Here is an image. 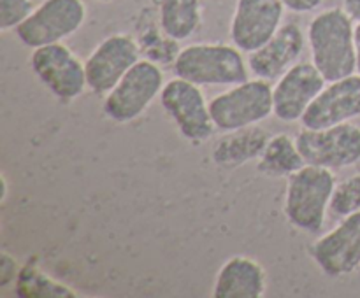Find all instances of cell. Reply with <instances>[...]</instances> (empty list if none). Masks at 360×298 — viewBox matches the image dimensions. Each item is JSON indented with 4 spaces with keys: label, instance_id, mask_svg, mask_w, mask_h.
<instances>
[{
    "label": "cell",
    "instance_id": "cell-1",
    "mask_svg": "<svg viewBox=\"0 0 360 298\" xmlns=\"http://www.w3.org/2000/svg\"><path fill=\"white\" fill-rule=\"evenodd\" d=\"M311 62L327 83L357 74L355 25L343 7H330L311 20L308 27Z\"/></svg>",
    "mask_w": 360,
    "mask_h": 298
},
{
    "label": "cell",
    "instance_id": "cell-2",
    "mask_svg": "<svg viewBox=\"0 0 360 298\" xmlns=\"http://www.w3.org/2000/svg\"><path fill=\"white\" fill-rule=\"evenodd\" d=\"M336 184L334 170L316 165L306 163L288 175L285 216L290 224L308 233L322 230Z\"/></svg>",
    "mask_w": 360,
    "mask_h": 298
},
{
    "label": "cell",
    "instance_id": "cell-3",
    "mask_svg": "<svg viewBox=\"0 0 360 298\" xmlns=\"http://www.w3.org/2000/svg\"><path fill=\"white\" fill-rule=\"evenodd\" d=\"M241 49L229 44H192L174 60V74L199 86H234L250 79Z\"/></svg>",
    "mask_w": 360,
    "mask_h": 298
},
{
    "label": "cell",
    "instance_id": "cell-4",
    "mask_svg": "<svg viewBox=\"0 0 360 298\" xmlns=\"http://www.w3.org/2000/svg\"><path fill=\"white\" fill-rule=\"evenodd\" d=\"M211 119L221 132H236L259 125L274 112L273 86L266 79L234 84L210 102Z\"/></svg>",
    "mask_w": 360,
    "mask_h": 298
},
{
    "label": "cell",
    "instance_id": "cell-5",
    "mask_svg": "<svg viewBox=\"0 0 360 298\" xmlns=\"http://www.w3.org/2000/svg\"><path fill=\"white\" fill-rule=\"evenodd\" d=\"M165 86L164 72L157 63L139 60L104 97V114L111 121L130 123L139 118Z\"/></svg>",
    "mask_w": 360,
    "mask_h": 298
},
{
    "label": "cell",
    "instance_id": "cell-6",
    "mask_svg": "<svg viewBox=\"0 0 360 298\" xmlns=\"http://www.w3.org/2000/svg\"><path fill=\"white\" fill-rule=\"evenodd\" d=\"M308 165L341 170L360 161V126L341 123L329 128H302L295 137Z\"/></svg>",
    "mask_w": 360,
    "mask_h": 298
},
{
    "label": "cell",
    "instance_id": "cell-7",
    "mask_svg": "<svg viewBox=\"0 0 360 298\" xmlns=\"http://www.w3.org/2000/svg\"><path fill=\"white\" fill-rule=\"evenodd\" d=\"M84 20L83 0H44L14 32L25 46L35 49L70 37L83 27Z\"/></svg>",
    "mask_w": 360,
    "mask_h": 298
},
{
    "label": "cell",
    "instance_id": "cell-8",
    "mask_svg": "<svg viewBox=\"0 0 360 298\" xmlns=\"http://www.w3.org/2000/svg\"><path fill=\"white\" fill-rule=\"evenodd\" d=\"M160 104L165 114L174 121L179 133L190 142H204L214 132L210 102L199 84L176 76L165 83L160 93Z\"/></svg>",
    "mask_w": 360,
    "mask_h": 298
},
{
    "label": "cell",
    "instance_id": "cell-9",
    "mask_svg": "<svg viewBox=\"0 0 360 298\" xmlns=\"http://www.w3.org/2000/svg\"><path fill=\"white\" fill-rule=\"evenodd\" d=\"M30 65L39 81L63 102L81 97L88 88L84 63L62 42L35 48Z\"/></svg>",
    "mask_w": 360,
    "mask_h": 298
},
{
    "label": "cell",
    "instance_id": "cell-10",
    "mask_svg": "<svg viewBox=\"0 0 360 298\" xmlns=\"http://www.w3.org/2000/svg\"><path fill=\"white\" fill-rule=\"evenodd\" d=\"M139 60V46L132 35H109L84 62L88 90L105 97Z\"/></svg>",
    "mask_w": 360,
    "mask_h": 298
},
{
    "label": "cell",
    "instance_id": "cell-11",
    "mask_svg": "<svg viewBox=\"0 0 360 298\" xmlns=\"http://www.w3.org/2000/svg\"><path fill=\"white\" fill-rule=\"evenodd\" d=\"M287 7L281 0H238L231 21L232 44L243 53H253L281 28Z\"/></svg>",
    "mask_w": 360,
    "mask_h": 298
},
{
    "label": "cell",
    "instance_id": "cell-12",
    "mask_svg": "<svg viewBox=\"0 0 360 298\" xmlns=\"http://www.w3.org/2000/svg\"><path fill=\"white\" fill-rule=\"evenodd\" d=\"M311 258L323 273L341 277L360 266V210L345 216L338 226L311 245Z\"/></svg>",
    "mask_w": 360,
    "mask_h": 298
},
{
    "label": "cell",
    "instance_id": "cell-13",
    "mask_svg": "<svg viewBox=\"0 0 360 298\" xmlns=\"http://www.w3.org/2000/svg\"><path fill=\"white\" fill-rule=\"evenodd\" d=\"M326 84V77L315 63L297 62L273 86V114L285 123L301 121Z\"/></svg>",
    "mask_w": 360,
    "mask_h": 298
},
{
    "label": "cell",
    "instance_id": "cell-14",
    "mask_svg": "<svg viewBox=\"0 0 360 298\" xmlns=\"http://www.w3.org/2000/svg\"><path fill=\"white\" fill-rule=\"evenodd\" d=\"M360 116V76L343 77L326 84L301 119L302 128H329Z\"/></svg>",
    "mask_w": 360,
    "mask_h": 298
},
{
    "label": "cell",
    "instance_id": "cell-15",
    "mask_svg": "<svg viewBox=\"0 0 360 298\" xmlns=\"http://www.w3.org/2000/svg\"><path fill=\"white\" fill-rule=\"evenodd\" d=\"M304 34L297 25H281L280 30L267 44L250 53V70L259 79H280L290 67L299 62L302 51H304Z\"/></svg>",
    "mask_w": 360,
    "mask_h": 298
},
{
    "label": "cell",
    "instance_id": "cell-16",
    "mask_svg": "<svg viewBox=\"0 0 360 298\" xmlns=\"http://www.w3.org/2000/svg\"><path fill=\"white\" fill-rule=\"evenodd\" d=\"M267 290L266 270L248 256H232L218 270L213 298H262Z\"/></svg>",
    "mask_w": 360,
    "mask_h": 298
},
{
    "label": "cell",
    "instance_id": "cell-17",
    "mask_svg": "<svg viewBox=\"0 0 360 298\" xmlns=\"http://www.w3.org/2000/svg\"><path fill=\"white\" fill-rule=\"evenodd\" d=\"M267 140H269V133L257 126L227 132V135L221 137L214 144L211 156L218 167H239L253 158H259Z\"/></svg>",
    "mask_w": 360,
    "mask_h": 298
},
{
    "label": "cell",
    "instance_id": "cell-18",
    "mask_svg": "<svg viewBox=\"0 0 360 298\" xmlns=\"http://www.w3.org/2000/svg\"><path fill=\"white\" fill-rule=\"evenodd\" d=\"M158 20L169 39L185 41L200 25V0H158Z\"/></svg>",
    "mask_w": 360,
    "mask_h": 298
},
{
    "label": "cell",
    "instance_id": "cell-19",
    "mask_svg": "<svg viewBox=\"0 0 360 298\" xmlns=\"http://www.w3.org/2000/svg\"><path fill=\"white\" fill-rule=\"evenodd\" d=\"M304 165L306 161L295 144V139L288 137L287 133L269 137L259 156V170L271 177H281V175L288 177Z\"/></svg>",
    "mask_w": 360,
    "mask_h": 298
},
{
    "label": "cell",
    "instance_id": "cell-20",
    "mask_svg": "<svg viewBox=\"0 0 360 298\" xmlns=\"http://www.w3.org/2000/svg\"><path fill=\"white\" fill-rule=\"evenodd\" d=\"M329 209L334 216L340 217L360 210V174L338 182Z\"/></svg>",
    "mask_w": 360,
    "mask_h": 298
},
{
    "label": "cell",
    "instance_id": "cell-21",
    "mask_svg": "<svg viewBox=\"0 0 360 298\" xmlns=\"http://www.w3.org/2000/svg\"><path fill=\"white\" fill-rule=\"evenodd\" d=\"M34 9L32 0H0V30H16Z\"/></svg>",
    "mask_w": 360,
    "mask_h": 298
},
{
    "label": "cell",
    "instance_id": "cell-22",
    "mask_svg": "<svg viewBox=\"0 0 360 298\" xmlns=\"http://www.w3.org/2000/svg\"><path fill=\"white\" fill-rule=\"evenodd\" d=\"M16 276V259L11 258L7 252H2V262H0V286L6 287Z\"/></svg>",
    "mask_w": 360,
    "mask_h": 298
},
{
    "label": "cell",
    "instance_id": "cell-23",
    "mask_svg": "<svg viewBox=\"0 0 360 298\" xmlns=\"http://www.w3.org/2000/svg\"><path fill=\"white\" fill-rule=\"evenodd\" d=\"M292 13H309L322 4V0H281Z\"/></svg>",
    "mask_w": 360,
    "mask_h": 298
},
{
    "label": "cell",
    "instance_id": "cell-24",
    "mask_svg": "<svg viewBox=\"0 0 360 298\" xmlns=\"http://www.w3.org/2000/svg\"><path fill=\"white\" fill-rule=\"evenodd\" d=\"M343 9L354 21H360V0H343Z\"/></svg>",
    "mask_w": 360,
    "mask_h": 298
},
{
    "label": "cell",
    "instance_id": "cell-25",
    "mask_svg": "<svg viewBox=\"0 0 360 298\" xmlns=\"http://www.w3.org/2000/svg\"><path fill=\"white\" fill-rule=\"evenodd\" d=\"M355 60H357V74L360 76V21L355 25Z\"/></svg>",
    "mask_w": 360,
    "mask_h": 298
},
{
    "label": "cell",
    "instance_id": "cell-26",
    "mask_svg": "<svg viewBox=\"0 0 360 298\" xmlns=\"http://www.w3.org/2000/svg\"><path fill=\"white\" fill-rule=\"evenodd\" d=\"M6 196H7V181H6V177H2V196H0V200H6Z\"/></svg>",
    "mask_w": 360,
    "mask_h": 298
},
{
    "label": "cell",
    "instance_id": "cell-27",
    "mask_svg": "<svg viewBox=\"0 0 360 298\" xmlns=\"http://www.w3.org/2000/svg\"><path fill=\"white\" fill-rule=\"evenodd\" d=\"M102 2H109V0H102Z\"/></svg>",
    "mask_w": 360,
    "mask_h": 298
}]
</instances>
